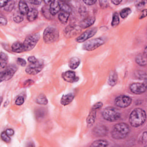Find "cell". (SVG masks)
I'll return each instance as SVG.
<instances>
[{
	"label": "cell",
	"instance_id": "36",
	"mask_svg": "<svg viewBox=\"0 0 147 147\" xmlns=\"http://www.w3.org/2000/svg\"><path fill=\"white\" fill-rule=\"evenodd\" d=\"M23 20H24V18L22 16V15H16L13 18L14 21L16 23H20V22H22L23 21Z\"/></svg>",
	"mask_w": 147,
	"mask_h": 147
},
{
	"label": "cell",
	"instance_id": "43",
	"mask_svg": "<svg viewBox=\"0 0 147 147\" xmlns=\"http://www.w3.org/2000/svg\"><path fill=\"white\" fill-rule=\"evenodd\" d=\"M28 61L30 63H36L38 60H37V59L33 56H29L28 58Z\"/></svg>",
	"mask_w": 147,
	"mask_h": 147
},
{
	"label": "cell",
	"instance_id": "33",
	"mask_svg": "<svg viewBox=\"0 0 147 147\" xmlns=\"http://www.w3.org/2000/svg\"><path fill=\"white\" fill-rule=\"evenodd\" d=\"M14 6V2L12 1H8L6 6L3 7L4 10L7 11H10L13 10Z\"/></svg>",
	"mask_w": 147,
	"mask_h": 147
},
{
	"label": "cell",
	"instance_id": "8",
	"mask_svg": "<svg viewBox=\"0 0 147 147\" xmlns=\"http://www.w3.org/2000/svg\"><path fill=\"white\" fill-rule=\"evenodd\" d=\"M16 71L17 67L14 65H10L9 66L6 67L5 70L2 71L0 74L1 82L10 79L14 75Z\"/></svg>",
	"mask_w": 147,
	"mask_h": 147
},
{
	"label": "cell",
	"instance_id": "27",
	"mask_svg": "<svg viewBox=\"0 0 147 147\" xmlns=\"http://www.w3.org/2000/svg\"><path fill=\"white\" fill-rule=\"evenodd\" d=\"M36 102L40 105H46L48 103V99L45 95L43 94H40L37 96Z\"/></svg>",
	"mask_w": 147,
	"mask_h": 147
},
{
	"label": "cell",
	"instance_id": "31",
	"mask_svg": "<svg viewBox=\"0 0 147 147\" xmlns=\"http://www.w3.org/2000/svg\"><path fill=\"white\" fill-rule=\"evenodd\" d=\"M131 13V9L129 7H126L123 9L119 13V15L121 18H126Z\"/></svg>",
	"mask_w": 147,
	"mask_h": 147
},
{
	"label": "cell",
	"instance_id": "22",
	"mask_svg": "<svg viewBox=\"0 0 147 147\" xmlns=\"http://www.w3.org/2000/svg\"><path fill=\"white\" fill-rule=\"evenodd\" d=\"M96 110H93L92 109L91 111H90V113H89L87 118V125L88 126H92L94 123L95 121V119H96Z\"/></svg>",
	"mask_w": 147,
	"mask_h": 147
},
{
	"label": "cell",
	"instance_id": "32",
	"mask_svg": "<svg viewBox=\"0 0 147 147\" xmlns=\"http://www.w3.org/2000/svg\"><path fill=\"white\" fill-rule=\"evenodd\" d=\"M135 76L139 79H146V72L142 71H137L134 73Z\"/></svg>",
	"mask_w": 147,
	"mask_h": 147
},
{
	"label": "cell",
	"instance_id": "1",
	"mask_svg": "<svg viewBox=\"0 0 147 147\" xmlns=\"http://www.w3.org/2000/svg\"><path fill=\"white\" fill-rule=\"evenodd\" d=\"M146 121L145 111L141 108L133 110L129 116V123L134 127H137L143 125Z\"/></svg>",
	"mask_w": 147,
	"mask_h": 147
},
{
	"label": "cell",
	"instance_id": "24",
	"mask_svg": "<svg viewBox=\"0 0 147 147\" xmlns=\"http://www.w3.org/2000/svg\"><path fill=\"white\" fill-rule=\"evenodd\" d=\"M80 63V60L78 57H74L71 58L68 63V65L71 69H75L79 67Z\"/></svg>",
	"mask_w": 147,
	"mask_h": 147
},
{
	"label": "cell",
	"instance_id": "13",
	"mask_svg": "<svg viewBox=\"0 0 147 147\" xmlns=\"http://www.w3.org/2000/svg\"><path fill=\"white\" fill-rule=\"evenodd\" d=\"M63 79L69 83H74L79 79V78L76 77L75 72L72 71H67L62 74Z\"/></svg>",
	"mask_w": 147,
	"mask_h": 147
},
{
	"label": "cell",
	"instance_id": "6",
	"mask_svg": "<svg viewBox=\"0 0 147 147\" xmlns=\"http://www.w3.org/2000/svg\"><path fill=\"white\" fill-rule=\"evenodd\" d=\"M105 43L102 38L98 37L86 41L83 45V49L87 51H92Z\"/></svg>",
	"mask_w": 147,
	"mask_h": 147
},
{
	"label": "cell",
	"instance_id": "20",
	"mask_svg": "<svg viewBox=\"0 0 147 147\" xmlns=\"http://www.w3.org/2000/svg\"><path fill=\"white\" fill-rule=\"evenodd\" d=\"M11 50L16 53H21L25 51L23 43L20 41L14 42L11 45Z\"/></svg>",
	"mask_w": 147,
	"mask_h": 147
},
{
	"label": "cell",
	"instance_id": "4",
	"mask_svg": "<svg viewBox=\"0 0 147 147\" xmlns=\"http://www.w3.org/2000/svg\"><path fill=\"white\" fill-rule=\"evenodd\" d=\"M103 118L106 121L114 122L121 118V113L118 109L113 107H107L102 112Z\"/></svg>",
	"mask_w": 147,
	"mask_h": 147
},
{
	"label": "cell",
	"instance_id": "35",
	"mask_svg": "<svg viewBox=\"0 0 147 147\" xmlns=\"http://www.w3.org/2000/svg\"><path fill=\"white\" fill-rule=\"evenodd\" d=\"M24 102V98L22 96H18L17 97V98L16 99V101H15V103L16 105H18V106H20L21 105H22Z\"/></svg>",
	"mask_w": 147,
	"mask_h": 147
},
{
	"label": "cell",
	"instance_id": "49",
	"mask_svg": "<svg viewBox=\"0 0 147 147\" xmlns=\"http://www.w3.org/2000/svg\"><path fill=\"white\" fill-rule=\"evenodd\" d=\"M30 3L35 5H39L41 3V1H29Z\"/></svg>",
	"mask_w": 147,
	"mask_h": 147
},
{
	"label": "cell",
	"instance_id": "44",
	"mask_svg": "<svg viewBox=\"0 0 147 147\" xmlns=\"http://www.w3.org/2000/svg\"><path fill=\"white\" fill-rule=\"evenodd\" d=\"M83 2L86 4V5H89V6H91V5H94L96 2V1H91V0H86V1H83Z\"/></svg>",
	"mask_w": 147,
	"mask_h": 147
},
{
	"label": "cell",
	"instance_id": "10",
	"mask_svg": "<svg viewBox=\"0 0 147 147\" xmlns=\"http://www.w3.org/2000/svg\"><path fill=\"white\" fill-rule=\"evenodd\" d=\"M97 32V28L94 27L92 28H90L84 32H83L82 34H81L79 36H78L76 38V41L78 42H83L86 41H87L88 38L94 36L96 33Z\"/></svg>",
	"mask_w": 147,
	"mask_h": 147
},
{
	"label": "cell",
	"instance_id": "42",
	"mask_svg": "<svg viewBox=\"0 0 147 147\" xmlns=\"http://www.w3.org/2000/svg\"><path fill=\"white\" fill-rule=\"evenodd\" d=\"M147 15V10L146 9H144L143 10L141 11V13L139 16V18L140 19H142L145 18Z\"/></svg>",
	"mask_w": 147,
	"mask_h": 147
},
{
	"label": "cell",
	"instance_id": "40",
	"mask_svg": "<svg viewBox=\"0 0 147 147\" xmlns=\"http://www.w3.org/2000/svg\"><path fill=\"white\" fill-rule=\"evenodd\" d=\"M99 4H100V6L103 9H105L109 5L108 2L107 1H100Z\"/></svg>",
	"mask_w": 147,
	"mask_h": 147
},
{
	"label": "cell",
	"instance_id": "47",
	"mask_svg": "<svg viewBox=\"0 0 147 147\" xmlns=\"http://www.w3.org/2000/svg\"><path fill=\"white\" fill-rule=\"evenodd\" d=\"M5 131H6V133L9 136H13V135L14 134V130L12 129H11V128H10V129H7Z\"/></svg>",
	"mask_w": 147,
	"mask_h": 147
},
{
	"label": "cell",
	"instance_id": "25",
	"mask_svg": "<svg viewBox=\"0 0 147 147\" xmlns=\"http://www.w3.org/2000/svg\"><path fill=\"white\" fill-rule=\"evenodd\" d=\"M59 5L60 7V10L62 12H64L66 13L70 14L71 13L72 9L70 6L67 3L65 2L64 1H59Z\"/></svg>",
	"mask_w": 147,
	"mask_h": 147
},
{
	"label": "cell",
	"instance_id": "46",
	"mask_svg": "<svg viewBox=\"0 0 147 147\" xmlns=\"http://www.w3.org/2000/svg\"><path fill=\"white\" fill-rule=\"evenodd\" d=\"M33 81L32 80H30V79H29V80H26L25 82H24V87H28L30 85H32L33 83Z\"/></svg>",
	"mask_w": 147,
	"mask_h": 147
},
{
	"label": "cell",
	"instance_id": "50",
	"mask_svg": "<svg viewBox=\"0 0 147 147\" xmlns=\"http://www.w3.org/2000/svg\"><path fill=\"white\" fill-rule=\"evenodd\" d=\"M8 1H0V7H4L7 4Z\"/></svg>",
	"mask_w": 147,
	"mask_h": 147
},
{
	"label": "cell",
	"instance_id": "39",
	"mask_svg": "<svg viewBox=\"0 0 147 147\" xmlns=\"http://www.w3.org/2000/svg\"><path fill=\"white\" fill-rule=\"evenodd\" d=\"M44 112L42 110V109H40L38 110H37L36 113V115L37 118H42L44 115Z\"/></svg>",
	"mask_w": 147,
	"mask_h": 147
},
{
	"label": "cell",
	"instance_id": "37",
	"mask_svg": "<svg viewBox=\"0 0 147 147\" xmlns=\"http://www.w3.org/2000/svg\"><path fill=\"white\" fill-rule=\"evenodd\" d=\"M102 106H103V103L101 102H98L93 105L92 109L97 110L98 109H100L102 107Z\"/></svg>",
	"mask_w": 147,
	"mask_h": 147
},
{
	"label": "cell",
	"instance_id": "26",
	"mask_svg": "<svg viewBox=\"0 0 147 147\" xmlns=\"http://www.w3.org/2000/svg\"><path fill=\"white\" fill-rule=\"evenodd\" d=\"M7 60L8 57L6 54L3 52H1L0 53V65L1 68H5L7 64Z\"/></svg>",
	"mask_w": 147,
	"mask_h": 147
},
{
	"label": "cell",
	"instance_id": "3",
	"mask_svg": "<svg viewBox=\"0 0 147 147\" xmlns=\"http://www.w3.org/2000/svg\"><path fill=\"white\" fill-rule=\"evenodd\" d=\"M42 37L45 42L47 44L52 43L57 40L59 38V31L56 27L49 26L45 29Z\"/></svg>",
	"mask_w": 147,
	"mask_h": 147
},
{
	"label": "cell",
	"instance_id": "28",
	"mask_svg": "<svg viewBox=\"0 0 147 147\" xmlns=\"http://www.w3.org/2000/svg\"><path fill=\"white\" fill-rule=\"evenodd\" d=\"M69 14H70L66 13H64V12H62V11L60 12V13L59 14V16H58V18H59V21H60L62 24H65V23H67V22L68 20V18H69Z\"/></svg>",
	"mask_w": 147,
	"mask_h": 147
},
{
	"label": "cell",
	"instance_id": "18",
	"mask_svg": "<svg viewBox=\"0 0 147 147\" xmlns=\"http://www.w3.org/2000/svg\"><path fill=\"white\" fill-rule=\"evenodd\" d=\"M118 80V75L115 71H111L110 72L109 79H108V84L111 86H114L116 84Z\"/></svg>",
	"mask_w": 147,
	"mask_h": 147
},
{
	"label": "cell",
	"instance_id": "29",
	"mask_svg": "<svg viewBox=\"0 0 147 147\" xmlns=\"http://www.w3.org/2000/svg\"><path fill=\"white\" fill-rule=\"evenodd\" d=\"M108 145V142L104 140H98L95 141L91 146H107Z\"/></svg>",
	"mask_w": 147,
	"mask_h": 147
},
{
	"label": "cell",
	"instance_id": "5",
	"mask_svg": "<svg viewBox=\"0 0 147 147\" xmlns=\"http://www.w3.org/2000/svg\"><path fill=\"white\" fill-rule=\"evenodd\" d=\"M40 37V34L38 33H34L27 36L23 42L25 51H29L33 49L39 40Z\"/></svg>",
	"mask_w": 147,
	"mask_h": 147
},
{
	"label": "cell",
	"instance_id": "30",
	"mask_svg": "<svg viewBox=\"0 0 147 147\" xmlns=\"http://www.w3.org/2000/svg\"><path fill=\"white\" fill-rule=\"evenodd\" d=\"M119 17L117 12H115L113 14V18L111 21V26L113 27L117 26L119 24Z\"/></svg>",
	"mask_w": 147,
	"mask_h": 147
},
{
	"label": "cell",
	"instance_id": "16",
	"mask_svg": "<svg viewBox=\"0 0 147 147\" xmlns=\"http://www.w3.org/2000/svg\"><path fill=\"white\" fill-rule=\"evenodd\" d=\"M60 10L59 2L57 1H52L49 5V13L52 16L56 15Z\"/></svg>",
	"mask_w": 147,
	"mask_h": 147
},
{
	"label": "cell",
	"instance_id": "11",
	"mask_svg": "<svg viewBox=\"0 0 147 147\" xmlns=\"http://www.w3.org/2000/svg\"><path fill=\"white\" fill-rule=\"evenodd\" d=\"M130 90L135 94H141L144 93L146 90V82L144 83H133L130 85Z\"/></svg>",
	"mask_w": 147,
	"mask_h": 147
},
{
	"label": "cell",
	"instance_id": "51",
	"mask_svg": "<svg viewBox=\"0 0 147 147\" xmlns=\"http://www.w3.org/2000/svg\"><path fill=\"white\" fill-rule=\"evenodd\" d=\"M121 2H122V1H118V0H114V1H111V3H113L114 5H119Z\"/></svg>",
	"mask_w": 147,
	"mask_h": 147
},
{
	"label": "cell",
	"instance_id": "15",
	"mask_svg": "<svg viewBox=\"0 0 147 147\" xmlns=\"http://www.w3.org/2000/svg\"><path fill=\"white\" fill-rule=\"evenodd\" d=\"M95 21V18L94 17H88L87 18H86L82 20L80 22L79 26L81 28L86 29L87 28L90 27L91 25H92Z\"/></svg>",
	"mask_w": 147,
	"mask_h": 147
},
{
	"label": "cell",
	"instance_id": "19",
	"mask_svg": "<svg viewBox=\"0 0 147 147\" xmlns=\"http://www.w3.org/2000/svg\"><path fill=\"white\" fill-rule=\"evenodd\" d=\"M19 11L21 15L27 14L29 11L27 3L24 1H20L18 3Z\"/></svg>",
	"mask_w": 147,
	"mask_h": 147
},
{
	"label": "cell",
	"instance_id": "23",
	"mask_svg": "<svg viewBox=\"0 0 147 147\" xmlns=\"http://www.w3.org/2000/svg\"><path fill=\"white\" fill-rule=\"evenodd\" d=\"M38 11L37 9L34 8H32L29 9V12L27 14V20L29 21H34L38 16Z\"/></svg>",
	"mask_w": 147,
	"mask_h": 147
},
{
	"label": "cell",
	"instance_id": "17",
	"mask_svg": "<svg viewBox=\"0 0 147 147\" xmlns=\"http://www.w3.org/2000/svg\"><path fill=\"white\" fill-rule=\"evenodd\" d=\"M74 98V94L72 93H69L66 95H63L60 100V102L61 105L64 106H66L69 104Z\"/></svg>",
	"mask_w": 147,
	"mask_h": 147
},
{
	"label": "cell",
	"instance_id": "48",
	"mask_svg": "<svg viewBox=\"0 0 147 147\" xmlns=\"http://www.w3.org/2000/svg\"><path fill=\"white\" fill-rule=\"evenodd\" d=\"M145 3H146L145 1H139L138 2V3L136 5V6L138 8H142L145 5Z\"/></svg>",
	"mask_w": 147,
	"mask_h": 147
},
{
	"label": "cell",
	"instance_id": "38",
	"mask_svg": "<svg viewBox=\"0 0 147 147\" xmlns=\"http://www.w3.org/2000/svg\"><path fill=\"white\" fill-rule=\"evenodd\" d=\"M17 62L20 65H21L22 67H24L26 64V61L22 58H18L17 60Z\"/></svg>",
	"mask_w": 147,
	"mask_h": 147
},
{
	"label": "cell",
	"instance_id": "34",
	"mask_svg": "<svg viewBox=\"0 0 147 147\" xmlns=\"http://www.w3.org/2000/svg\"><path fill=\"white\" fill-rule=\"evenodd\" d=\"M1 137L2 138V140L5 141V142H7V143H9L10 142V136L6 133V131H3L2 132L1 134Z\"/></svg>",
	"mask_w": 147,
	"mask_h": 147
},
{
	"label": "cell",
	"instance_id": "9",
	"mask_svg": "<svg viewBox=\"0 0 147 147\" xmlns=\"http://www.w3.org/2000/svg\"><path fill=\"white\" fill-rule=\"evenodd\" d=\"M114 103L117 106L120 108H126L131 104V99L127 95H120L115 98Z\"/></svg>",
	"mask_w": 147,
	"mask_h": 147
},
{
	"label": "cell",
	"instance_id": "7",
	"mask_svg": "<svg viewBox=\"0 0 147 147\" xmlns=\"http://www.w3.org/2000/svg\"><path fill=\"white\" fill-rule=\"evenodd\" d=\"M44 67L42 60H38L34 63H30L25 69V72L29 75H36L39 73Z\"/></svg>",
	"mask_w": 147,
	"mask_h": 147
},
{
	"label": "cell",
	"instance_id": "12",
	"mask_svg": "<svg viewBox=\"0 0 147 147\" xmlns=\"http://www.w3.org/2000/svg\"><path fill=\"white\" fill-rule=\"evenodd\" d=\"M82 30L79 25H69L64 30V34L67 37H72L78 34Z\"/></svg>",
	"mask_w": 147,
	"mask_h": 147
},
{
	"label": "cell",
	"instance_id": "41",
	"mask_svg": "<svg viewBox=\"0 0 147 147\" xmlns=\"http://www.w3.org/2000/svg\"><path fill=\"white\" fill-rule=\"evenodd\" d=\"M0 24L2 25H6V24H7V20L6 18L3 17V16H1L0 17Z\"/></svg>",
	"mask_w": 147,
	"mask_h": 147
},
{
	"label": "cell",
	"instance_id": "21",
	"mask_svg": "<svg viewBox=\"0 0 147 147\" xmlns=\"http://www.w3.org/2000/svg\"><path fill=\"white\" fill-rule=\"evenodd\" d=\"M135 61L139 65L145 66L146 65V56L144 53L138 54L136 56Z\"/></svg>",
	"mask_w": 147,
	"mask_h": 147
},
{
	"label": "cell",
	"instance_id": "14",
	"mask_svg": "<svg viewBox=\"0 0 147 147\" xmlns=\"http://www.w3.org/2000/svg\"><path fill=\"white\" fill-rule=\"evenodd\" d=\"M108 132L107 127L103 125H98L93 129L94 134L99 137H103L107 134Z\"/></svg>",
	"mask_w": 147,
	"mask_h": 147
},
{
	"label": "cell",
	"instance_id": "2",
	"mask_svg": "<svg viewBox=\"0 0 147 147\" xmlns=\"http://www.w3.org/2000/svg\"><path fill=\"white\" fill-rule=\"evenodd\" d=\"M130 133V127L126 123L115 124L113 129L111 135L114 139L119 140L125 138Z\"/></svg>",
	"mask_w": 147,
	"mask_h": 147
},
{
	"label": "cell",
	"instance_id": "45",
	"mask_svg": "<svg viewBox=\"0 0 147 147\" xmlns=\"http://www.w3.org/2000/svg\"><path fill=\"white\" fill-rule=\"evenodd\" d=\"M142 142H143L144 144H146V141H147V135H146V131H144L142 134Z\"/></svg>",
	"mask_w": 147,
	"mask_h": 147
}]
</instances>
